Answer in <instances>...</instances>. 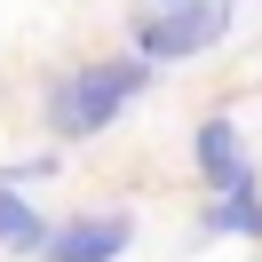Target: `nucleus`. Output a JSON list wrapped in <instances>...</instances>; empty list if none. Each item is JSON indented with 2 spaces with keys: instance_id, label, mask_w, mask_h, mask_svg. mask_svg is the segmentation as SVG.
Masks as SVG:
<instances>
[{
  "instance_id": "f257e3e1",
  "label": "nucleus",
  "mask_w": 262,
  "mask_h": 262,
  "mask_svg": "<svg viewBox=\"0 0 262 262\" xmlns=\"http://www.w3.org/2000/svg\"><path fill=\"white\" fill-rule=\"evenodd\" d=\"M151 88V64L143 56H88V64L56 72L48 96H40V119H48L56 143H96L127 119V103Z\"/></svg>"
},
{
  "instance_id": "f03ea898",
  "label": "nucleus",
  "mask_w": 262,
  "mask_h": 262,
  "mask_svg": "<svg viewBox=\"0 0 262 262\" xmlns=\"http://www.w3.org/2000/svg\"><path fill=\"white\" fill-rule=\"evenodd\" d=\"M230 24H238L230 0H159L151 16L135 24V56H143L151 72H159V64H191V56L223 48Z\"/></svg>"
},
{
  "instance_id": "7ed1b4c3",
  "label": "nucleus",
  "mask_w": 262,
  "mask_h": 262,
  "mask_svg": "<svg viewBox=\"0 0 262 262\" xmlns=\"http://www.w3.org/2000/svg\"><path fill=\"white\" fill-rule=\"evenodd\" d=\"M135 238V214H80V223H48L40 238V262H119Z\"/></svg>"
},
{
  "instance_id": "20e7f679",
  "label": "nucleus",
  "mask_w": 262,
  "mask_h": 262,
  "mask_svg": "<svg viewBox=\"0 0 262 262\" xmlns=\"http://www.w3.org/2000/svg\"><path fill=\"white\" fill-rule=\"evenodd\" d=\"M191 159H199V183H207V191H238V183H262V175H254V159H246V135H238V119H230V112H207V119H199Z\"/></svg>"
},
{
  "instance_id": "39448f33",
  "label": "nucleus",
  "mask_w": 262,
  "mask_h": 262,
  "mask_svg": "<svg viewBox=\"0 0 262 262\" xmlns=\"http://www.w3.org/2000/svg\"><path fill=\"white\" fill-rule=\"evenodd\" d=\"M207 238H246V246H262V183L207 191Z\"/></svg>"
},
{
  "instance_id": "423d86ee",
  "label": "nucleus",
  "mask_w": 262,
  "mask_h": 262,
  "mask_svg": "<svg viewBox=\"0 0 262 262\" xmlns=\"http://www.w3.org/2000/svg\"><path fill=\"white\" fill-rule=\"evenodd\" d=\"M40 238H48V214L24 199V183L0 175V254H40Z\"/></svg>"
},
{
  "instance_id": "0eeeda50",
  "label": "nucleus",
  "mask_w": 262,
  "mask_h": 262,
  "mask_svg": "<svg viewBox=\"0 0 262 262\" xmlns=\"http://www.w3.org/2000/svg\"><path fill=\"white\" fill-rule=\"evenodd\" d=\"M8 183H48L56 175V151H40V159H16V167H0Z\"/></svg>"
},
{
  "instance_id": "6e6552de",
  "label": "nucleus",
  "mask_w": 262,
  "mask_h": 262,
  "mask_svg": "<svg viewBox=\"0 0 262 262\" xmlns=\"http://www.w3.org/2000/svg\"><path fill=\"white\" fill-rule=\"evenodd\" d=\"M151 8H159V0H151Z\"/></svg>"
}]
</instances>
